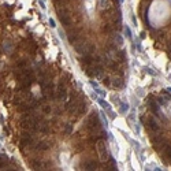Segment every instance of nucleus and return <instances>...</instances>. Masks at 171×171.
<instances>
[{
	"mask_svg": "<svg viewBox=\"0 0 171 171\" xmlns=\"http://www.w3.org/2000/svg\"><path fill=\"white\" fill-rule=\"evenodd\" d=\"M38 118L33 114H26V115L22 116L21 119V126L25 130H29V131H33V130H37V126H38Z\"/></svg>",
	"mask_w": 171,
	"mask_h": 171,
	"instance_id": "f257e3e1",
	"label": "nucleus"
},
{
	"mask_svg": "<svg viewBox=\"0 0 171 171\" xmlns=\"http://www.w3.org/2000/svg\"><path fill=\"white\" fill-rule=\"evenodd\" d=\"M74 47H75V51L81 54V55H91L92 52H93V49H95V45L89 41H86V40H82L80 38L77 43L74 44Z\"/></svg>",
	"mask_w": 171,
	"mask_h": 171,
	"instance_id": "f03ea898",
	"label": "nucleus"
},
{
	"mask_svg": "<svg viewBox=\"0 0 171 171\" xmlns=\"http://www.w3.org/2000/svg\"><path fill=\"white\" fill-rule=\"evenodd\" d=\"M86 129L91 131V134H95L101 130V123H100V118H99L97 112H93L88 121H86Z\"/></svg>",
	"mask_w": 171,
	"mask_h": 171,
	"instance_id": "7ed1b4c3",
	"label": "nucleus"
},
{
	"mask_svg": "<svg viewBox=\"0 0 171 171\" xmlns=\"http://www.w3.org/2000/svg\"><path fill=\"white\" fill-rule=\"evenodd\" d=\"M96 145H97V152H99V158L101 162H107L110 159V153H108V148L104 140H99L96 141Z\"/></svg>",
	"mask_w": 171,
	"mask_h": 171,
	"instance_id": "20e7f679",
	"label": "nucleus"
},
{
	"mask_svg": "<svg viewBox=\"0 0 171 171\" xmlns=\"http://www.w3.org/2000/svg\"><path fill=\"white\" fill-rule=\"evenodd\" d=\"M67 38L70 44H75L78 40L81 38V30L77 29V27H73V29H68L67 30Z\"/></svg>",
	"mask_w": 171,
	"mask_h": 171,
	"instance_id": "39448f33",
	"label": "nucleus"
},
{
	"mask_svg": "<svg viewBox=\"0 0 171 171\" xmlns=\"http://www.w3.org/2000/svg\"><path fill=\"white\" fill-rule=\"evenodd\" d=\"M33 141H34V137H33V134L29 133V130H27L26 133H23V134L21 135L19 142H21V147L25 148V147H30L32 144H33Z\"/></svg>",
	"mask_w": 171,
	"mask_h": 171,
	"instance_id": "423d86ee",
	"label": "nucleus"
},
{
	"mask_svg": "<svg viewBox=\"0 0 171 171\" xmlns=\"http://www.w3.org/2000/svg\"><path fill=\"white\" fill-rule=\"evenodd\" d=\"M147 129H148V131H151L152 134H158L160 131V125L153 118H149L147 121Z\"/></svg>",
	"mask_w": 171,
	"mask_h": 171,
	"instance_id": "0eeeda50",
	"label": "nucleus"
},
{
	"mask_svg": "<svg viewBox=\"0 0 171 171\" xmlns=\"http://www.w3.org/2000/svg\"><path fill=\"white\" fill-rule=\"evenodd\" d=\"M67 96V92H66V86L63 85V84H59L58 88L55 89V99L58 100H64Z\"/></svg>",
	"mask_w": 171,
	"mask_h": 171,
	"instance_id": "6e6552de",
	"label": "nucleus"
},
{
	"mask_svg": "<svg viewBox=\"0 0 171 171\" xmlns=\"http://www.w3.org/2000/svg\"><path fill=\"white\" fill-rule=\"evenodd\" d=\"M82 168L86 171H93V170H97L99 168V163L96 160H86L82 163Z\"/></svg>",
	"mask_w": 171,
	"mask_h": 171,
	"instance_id": "1a4fd4ad",
	"label": "nucleus"
},
{
	"mask_svg": "<svg viewBox=\"0 0 171 171\" xmlns=\"http://www.w3.org/2000/svg\"><path fill=\"white\" fill-rule=\"evenodd\" d=\"M111 86L116 88V89H122L123 86H125V81H123L122 77H114L112 82H111Z\"/></svg>",
	"mask_w": 171,
	"mask_h": 171,
	"instance_id": "9d476101",
	"label": "nucleus"
},
{
	"mask_svg": "<svg viewBox=\"0 0 171 171\" xmlns=\"http://www.w3.org/2000/svg\"><path fill=\"white\" fill-rule=\"evenodd\" d=\"M114 59H115L116 62H121V63L126 62V52H125L123 49H119V51H116V52H115V56H114Z\"/></svg>",
	"mask_w": 171,
	"mask_h": 171,
	"instance_id": "9b49d317",
	"label": "nucleus"
},
{
	"mask_svg": "<svg viewBox=\"0 0 171 171\" xmlns=\"http://www.w3.org/2000/svg\"><path fill=\"white\" fill-rule=\"evenodd\" d=\"M48 148H49V142H47V141H41V142L37 144L36 149L37 151H47Z\"/></svg>",
	"mask_w": 171,
	"mask_h": 171,
	"instance_id": "f8f14e48",
	"label": "nucleus"
},
{
	"mask_svg": "<svg viewBox=\"0 0 171 171\" xmlns=\"http://www.w3.org/2000/svg\"><path fill=\"white\" fill-rule=\"evenodd\" d=\"M37 129H38L40 131H43V133H47V131H48V129H49V125L47 122H38Z\"/></svg>",
	"mask_w": 171,
	"mask_h": 171,
	"instance_id": "ddd939ff",
	"label": "nucleus"
},
{
	"mask_svg": "<svg viewBox=\"0 0 171 171\" xmlns=\"http://www.w3.org/2000/svg\"><path fill=\"white\" fill-rule=\"evenodd\" d=\"M162 153L164 155L166 158L168 159V162L171 163V144H168V145H167V147L163 149V152H162Z\"/></svg>",
	"mask_w": 171,
	"mask_h": 171,
	"instance_id": "4468645a",
	"label": "nucleus"
},
{
	"mask_svg": "<svg viewBox=\"0 0 171 171\" xmlns=\"http://www.w3.org/2000/svg\"><path fill=\"white\" fill-rule=\"evenodd\" d=\"M7 164H8V158L6 155H0V168L6 167Z\"/></svg>",
	"mask_w": 171,
	"mask_h": 171,
	"instance_id": "2eb2a0df",
	"label": "nucleus"
},
{
	"mask_svg": "<svg viewBox=\"0 0 171 171\" xmlns=\"http://www.w3.org/2000/svg\"><path fill=\"white\" fill-rule=\"evenodd\" d=\"M108 4H110V0H99V7H100V10L108 8Z\"/></svg>",
	"mask_w": 171,
	"mask_h": 171,
	"instance_id": "dca6fc26",
	"label": "nucleus"
},
{
	"mask_svg": "<svg viewBox=\"0 0 171 171\" xmlns=\"http://www.w3.org/2000/svg\"><path fill=\"white\" fill-rule=\"evenodd\" d=\"M71 131H73V125L68 123V125H66V127H64V133L68 135V134H71Z\"/></svg>",
	"mask_w": 171,
	"mask_h": 171,
	"instance_id": "f3484780",
	"label": "nucleus"
},
{
	"mask_svg": "<svg viewBox=\"0 0 171 171\" xmlns=\"http://www.w3.org/2000/svg\"><path fill=\"white\" fill-rule=\"evenodd\" d=\"M99 103H100V104H101V105H103V107H104V108H110V105H108V104H107V103H105V101H104V100H103V99H100V100H99Z\"/></svg>",
	"mask_w": 171,
	"mask_h": 171,
	"instance_id": "a211bd4d",
	"label": "nucleus"
},
{
	"mask_svg": "<svg viewBox=\"0 0 171 171\" xmlns=\"http://www.w3.org/2000/svg\"><path fill=\"white\" fill-rule=\"evenodd\" d=\"M103 84L104 85H111V82H110V77H105V78H103Z\"/></svg>",
	"mask_w": 171,
	"mask_h": 171,
	"instance_id": "6ab92c4d",
	"label": "nucleus"
},
{
	"mask_svg": "<svg viewBox=\"0 0 171 171\" xmlns=\"http://www.w3.org/2000/svg\"><path fill=\"white\" fill-rule=\"evenodd\" d=\"M125 34L127 36V38H131V32H130V29H129V27H126V29H125Z\"/></svg>",
	"mask_w": 171,
	"mask_h": 171,
	"instance_id": "aec40b11",
	"label": "nucleus"
},
{
	"mask_svg": "<svg viewBox=\"0 0 171 171\" xmlns=\"http://www.w3.org/2000/svg\"><path fill=\"white\" fill-rule=\"evenodd\" d=\"M127 108H129L127 104L123 103V104H122V107H121V111H122V112H126V111H127Z\"/></svg>",
	"mask_w": 171,
	"mask_h": 171,
	"instance_id": "412c9836",
	"label": "nucleus"
},
{
	"mask_svg": "<svg viewBox=\"0 0 171 171\" xmlns=\"http://www.w3.org/2000/svg\"><path fill=\"white\" fill-rule=\"evenodd\" d=\"M49 25H51V27H55V21H54V19H49Z\"/></svg>",
	"mask_w": 171,
	"mask_h": 171,
	"instance_id": "4be33fe9",
	"label": "nucleus"
},
{
	"mask_svg": "<svg viewBox=\"0 0 171 171\" xmlns=\"http://www.w3.org/2000/svg\"><path fill=\"white\" fill-rule=\"evenodd\" d=\"M166 92H168V93H170V95H171V88H168V89H167V91H166Z\"/></svg>",
	"mask_w": 171,
	"mask_h": 171,
	"instance_id": "5701e85b",
	"label": "nucleus"
}]
</instances>
